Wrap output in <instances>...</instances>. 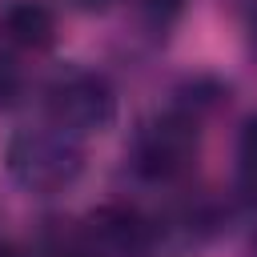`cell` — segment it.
Wrapping results in <instances>:
<instances>
[{"label":"cell","mask_w":257,"mask_h":257,"mask_svg":"<svg viewBox=\"0 0 257 257\" xmlns=\"http://www.w3.org/2000/svg\"><path fill=\"white\" fill-rule=\"evenodd\" d=\"M16 88H20V76H16V68L0 56V108H4V104H12Z\"/></svg>","instance_id":"obj_6"},{"label":"cell","mask_w":257,"mask_h":257,"mask_svg":"<svg viewBox=\"0 0 257 257\" xmlns=\"http://www.w3.org/2000/svg\"><path fill=\"white\" fill-rule=\"evenodd\" d=\"M8 173L32 189V193H60L68 189L76 177H80V165H84V153H80V141L56 124L48 128H20L12 141H8Z\"/></svg>","instance_id":"obj_1"},{"label":"cell","mask_w":257,"mask_h":257,"mask_svg":"<svg viewBox=\"0 0 257 257\" xmlns=\"http://www.w3.org/2000/svg\"><path fill=\"white\" fill-rule=\"evenodd\" d=\"M48 116L72 137L100 133L116 116V96L96 72H64L48 88Z\"/></svg>","instance_id":"obj_2"},{"label":"cell","mask_w":257,"mask_h":257,"mask_svg":"<svg viewBox=\"0 0 257 257\" xmlns=\"http://www.w3.org/2000/svg\"><path fill=\"white\" fill-rule=\"evenodd\" d=\"M64 257H88V253H64Z\"/></svg>","instance_id":"obj_9"},{"label":"cell","mask_w":257,"mask_h":257,"mask_svg":"<svg viewBox=\"0 0 257 257\" xmlns=\"http://www.w3.org/2000/svg\"><path fill=\"white\" fill-rule=\"evenodd\" d=\"M56 40V16L36 0H16L0 12V44L20 52H40Z\"/></svg>","instance_id":"obj_4"},{"label":"cell","mask_w":257,"mask_h":257,"mask_svg":"<svg viewBox=\"0 0 257 257\" xmlns=\"http://www.w3.org/2000/svg\"><path fill=\"white\" fill-rule=\"evenodd\" d=\"M193 153H197V133L185 120H161L145 133L137 165L149 177H173L193 161Z\"/></svg>","instance_id":"obj_3"},{"label":"cell","mask_w":257,"mask_h":257,"mask_svg":"<svg viewBox=\"0 0 257 257\" xmlns=\"http://www.w3.org/2000/svg\"><path fill=\"white\" fill-rule=\"evenodd\" d=\"M145 4H157L161 8V4H177V0H145Z\"/></svg>","instance_id":"obj_8"},{"label":"cell","mask_w":257,"mask_h":257,"mask_svg":"<svg viewBox=\"0 0 257 257\" xmlns=\"http://www.w3.org/2000/svg\"><path fill=\"white\" fill-rule=\"evenodd\" d=\"M84 8H100V4H108V0H80Z\"/></svg>","instance_id":"obj_7"},{"label":"cell","mask_w":257,"mask_h":257,"mask_svg":"<svg viewBox=\"0 0 257 257\" xmlns=\"http://www.w3.org/2000/svg\"><path fill=\"white\" fill-rule=\"evenodd\" d=\"M253 36H257V20H253Z\"/></svg>","instance_id":"obj_10"},{"label":"cell","mask_w":257,"mask_h":257,"mask_svg":"<svg viewBox=\"0 0 257 257\" xmlns=\"http://www.w3.org/2000/svg\"><path fill=\"white\" fill-rule=\"evenodd\" d=\"M241 169H245V177L249 181H257V116L245 124V133H241Z\"/></svg>","instance_id":"obj_5"}]
</instances>
